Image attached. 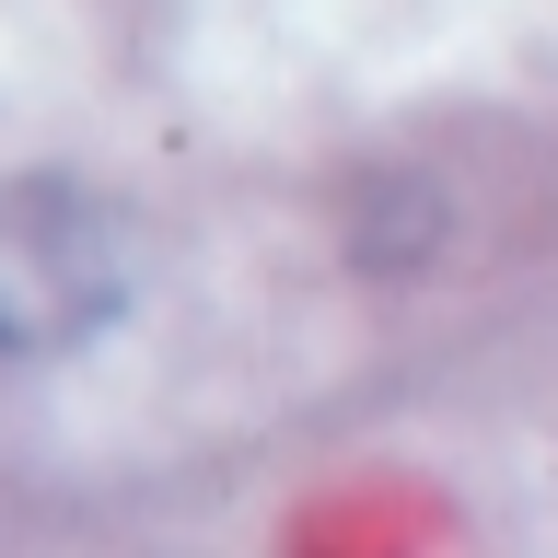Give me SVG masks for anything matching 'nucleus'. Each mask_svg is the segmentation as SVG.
I'll return each mask as SVG.
<instances>
[{"mask_svg":"<svg viewBox=\"0 0 558 558\" xmlns=\"http://www.w3.org/2000/svg\"><path fill=\"white\" fill-rule=\"evenodd\" d=\"M117 303H129V233H117V209L59 186V174L0 186V361H59Z\"/></svg>","mask_w":558,"mask_h":558,"instance_id":"nucleus-1","label":"nucleus"}]
</instances>
